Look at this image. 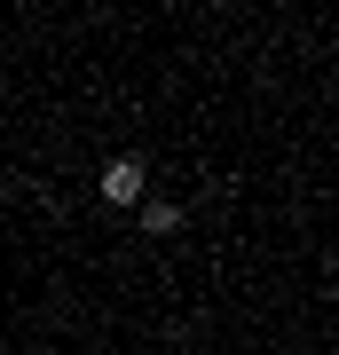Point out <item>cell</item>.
I'll return each mask as SVG.
<instances>
[{
	"label": "cell",
	"instance_id": "cell-1",
	"mask_svg": "<svg viewBox=\"0 0 339 355\" xmlns=\"http://www.w3.org/2000/svg\"><path fill=\"white\" fill-rule=\"evenodd\" d=\"M142 198H150V182H142V158H111V166H103V205H126V214H134Z\"/></svg>",
	"mask_w": 339,
	"mask_h": 355
},
{
	"label": "cell",
	"instance_id": "cell-2",
	"mask_svg": "<svg viewBox=\"0 0 339 355\" xmlns=\"http://www.w3.org/2000/svg\"><path fill=\"white\" fill-rule=\"evenodd\" d=\"M134 221L150 229V237H174V229H182V205H174V198H142V205H134Z\"/></svg>",
	"mask_w": 339,
	"mask_h": 355
}]
</instances>
